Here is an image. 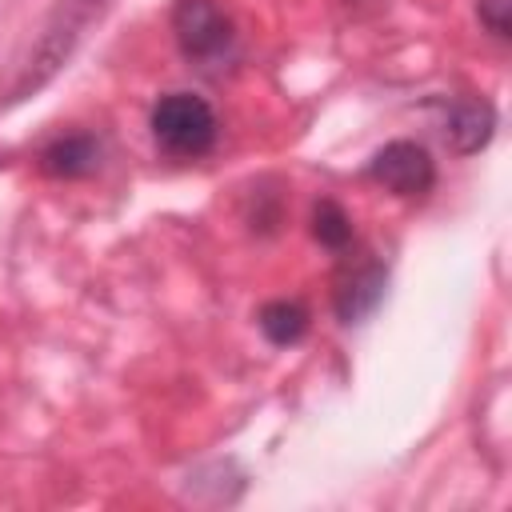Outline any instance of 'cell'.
<instances>
[{
	"label": "cell",
	"instance_id": "cell-8",
	"mask_svg": "<svg viewBox=\"0 0 512 512\" xmlns=\"http://www.w3.org/2000/svg\"><path fill=\"white\" fill-rule=\"evenodd\" d=\"M312 240L328 252H344L352 244V216L336 200H316L312 208Z\"/></svg>",
	"mask_w": 512,
	"mask_h": 512
},
{
	"label": "cell",
	"instance_id": "cell-7",
	"mask_svg": "<svg viewBox=\"0 0 512 512\" xmlns=\"http://www.w3.org/2000/svg\"><path fill=\"white\" fill-rule=\"evenodd\" d=\"M256 324H260V332H264L268 344L292 348V344H300V340L308 336L312 316H308V308H304L300 300H268V304L256 312Z\"/></svg>",
	"mask_w": 512,
	"mask_h": 512
},
{
	"label": "cell",
	"instance_id": "cell-9",
	"mask_svg": "<svg viewBox=\"0 0 512 512\" xmlns=\"http://www.w3.org/2000/svg\"><path fill=\"white\" fill-rule=\"evenodd\" d=\"M476 16L492 40H508L512 32V0H476Z\"/></svg>",
	"mask_w": 512,
	"mask_h": 512
},
{
	"label": "cell",
	"instance_id": "cell-2",
	"mask_svg": "<svg viewBox=\"0 0 512 512\" xmlns=\"http://www.w3.org/2000/svg\"><path fill=\"white\" fill-rule=\"evenodd\" d=\"M172 40L180 56L216 76L236 60V24L216 0H176L172 4Z\"/></svg>",
	"mask_w": 512,
	"mask_h": 512
},
{
	"label": "cell",
	"instance_id": "cell-1",
	"mask_svg": "<svg viewBox=\"0 0 512 512\" xmlns=\"http://www.w3.org/2000/svg\"><path fill=\"white\" fill-rule=\"evenodd\" d=\"M152 140L172 160H200L216 148L220 120L212 104L196 92H164L148 112Z\"/></svg>",
	"mask_w": 512,
	"mask_h": 512
},
{
	"label": "cell",
	"instance_id": "cell-4",
	"mask_svg": "<svg viewBox=\"0 0 512 512\" xmlns=\"http://www.w3.org/2000/svg\"><path fill=\"white\" fill-rule=\"evenodd\" d=\"M384 288H388V268L380 260H360L352 268H344L336 276V288H332V308H336V320L340 324H360L368 320L380 300H384Z\"/></svg>",
	"mask_w": 512,
	"mask_h": 512
},
{
	"label": "cell",
	"instance_id": "cell-6",
	"mask_svg": "<svg viewBox=\"0 0 512 512\" xmlns=\"http://www.w3.org/2000/svg\"><path fill=\"white\" fill-rule=\"evenodd\" d=\"M496 132V108L484 96H460L452 100L448 116H444V140L456 156H472L480 152Z\"/></svg>",
	"mask_w": 512,
	"mask_h": 512
},
{
	"label": "cell",
	"instance_id": "cell-3",
	"mask_svg": "<svg viewBox=\"0 0 512 512\" xmlns=\"http://www.w3.org/2000/svg\"><path fill=\"white\" fill-rule=\"evenodd\" d=\"M364 172H368V180L384 184L388 192H396L404 200H420L436 188V160L416 140H388L384 148L372 152Z\"/></svg>",
	"mask_w": 512,
	"mask_h": 512
},
{
	"label": "cell",
	"instance_id": "cell-5",
	"mask_svg": "<svg viewBox=\"0 0 512 512\" xmlns=\"http://www.w3.org/2000/svg\"><path fill=\"white\" fill-rule=\"evenodd\" d=\"M36 160H40V172L52 176V180H88L100 168V160H104V144H100L96 132L76 128V132L52 136L40 148Z\"/></svg>",
	"mask_w": 512,
	"mask_h": 512
}]
</instances>
